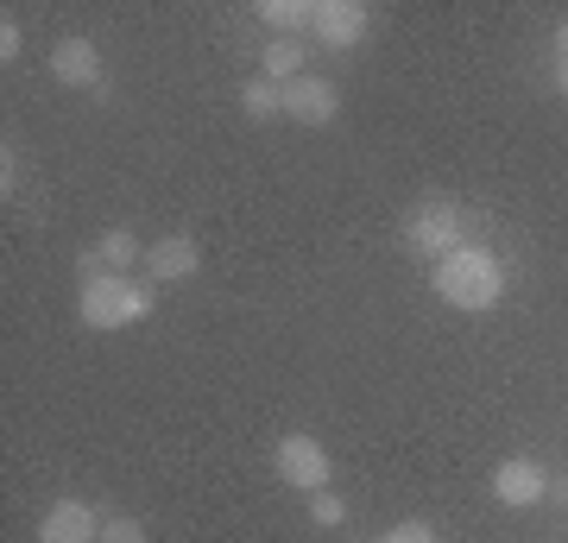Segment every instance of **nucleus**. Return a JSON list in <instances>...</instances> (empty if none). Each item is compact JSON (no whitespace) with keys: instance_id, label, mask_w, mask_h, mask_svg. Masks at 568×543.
<instances>
[{"instance_id":"nucleus-1","label":"nucleus","mask_w":568,"mask_h":543,"mask_svg":"<svg viewBox=\"0 0 568 543\" xmlns=\"http://www.w3.org/2000/svg\"><path fill=\"white\" fill-rule=\"evenodd\" d=\"M77 316L82 329H95V335H114V329H133L159 310V284L152 279H133V272H108L95 253H82L77 260Z\"/></svg>"},{"instance_id":"nucleus-2","label":"nucleus","mask_w":568,"mask_h":543,"mask_svg":"<svg viewBox=\"0 0 568 543\" xmlns=\"http://www.w3.org/2000/svg\"><path fill=\"white\" fill-rule=\"evenodd\" d=\"M429 284H436V298L448 310H493V303L506 298V260L480 241H462L448 260H436Z\"/></svg>"},{"instance_id":"nucleus-3","label":"nucleus","mask_w":568,"mask_h":543,"mask_svg":"<svg viewBox=\"0 0 568 543\" xmlns=\"http://www.w3.org/2000/svg\"><path fill=\"white\" fill-rule=\"evenodd\" d=\"M405 241H410V253L448 260V253H455V247L467 241V215H462V202H448V197L417 202V209L405 215Z\"/></svg>"},{"instance_id":"nucleus-4","label":"nucleus","mask_w":568,"mask_h":543,"mask_svg":"<svg viewBox=\"0 0 568 543\" xmlns=\"http://www.w3.org/2000/svg\"><path fill=\"white\" fill-rule=\"evenodd\" d=\"M272 467H278V481L297 486V493H323L328 486V449L316 443V436H304V430H291V436L272 443Z\"/></svg>"},{"instance_id":"nucleus-5","label":"nucleus","mask_w":568,"mask_h":543,"mask_svg":"<svg viewBox=\"0 0 568 543\" xmlns=\"http://www.w3.org/2000/svg\"><path fill=\"white\" fill-rule=\"evenodd\" d=\"M493 500L499 505H537L549 500V467L544 462H530V455H506V462L493 467Z\"/></svg>"},{"instance_id":"nucleus-6","label":"nucleus","mask_w":568,"mask_h":543,"mask_svg":"<svg viewBox=\"0 0 568 543\" xmlns=\"http://www.w3.org/2000/svg\"><path fill=\"white\" fill-rule=\"evenodd\" d=\"M203 272V241L196 234H164V241L145 247V279L152 284H183Z\"/></svg>"},{"instance_id":"nucleus-7","label":"nucleus","mask_w":568,"mask_h":543,"mask_svg":"<svg viewBox=\"0 0 568 543\" xmlns=\"http://www.w3.org/2000/svg\"><path fill=\"white\" fill-rule=\"evenodd\" d=\"M310 39L328 44V51H354V44L366 39V7H361V0H316Z\"/></svg>"},{"instance_id":"nucleus-8","label":"nucleus","mask_w":568,"mask_h":543,"mask_svg":"<svg viewBox=\"0 0 568 543\" xmlns=\"http://www.w3.org/2000/svg\"><path fill=\"white\" fill-rule=\"evenodd\" d=\"M284 114H291V121H304V127H328L335 114H342V89H335L328 77L284 82Z\"/></svg>"},{"instance_id":"nucleus-9","label":"nucleus","mask_w":568,"mask_h":543,"mask_svg":"<svg viewBox=\"0 0 568 543\" xmlns=\"http://www.w3.org/2000/svg\"><path fill=\"white\" fill-rule=\"evenodd\" d=\"M51 70H58L63 89H102V44L70 32V39H58V51H51Z\"/></svg>"},{"instance_id":"nucleus-10","label":"nucleus","mask_w":568,"mask_h":543,"mask_svg":"<svg viewBox=\"0 0 568 543\" xmlns=\"http://www.w3.org/2000/svg\"><path fill=\"white\" fill-rule=\"evenodd\" d=\"M102 524H108V519H95V505L58 500V505L39 519V543H102Z\"/></svg>"},{"instance_id":"nucleus-11","label":"nucleus","mask_w":568,"mask_h":543,"mask_svg":"<svg viewBox=\"0 0 568 543\" xmlns=\"http://www.w3.org/2000/svg\"><path fill=\"white\" fill-rule=\"evenodd\" d=\"M304 63H310V44L304 39H265V77L278 82V89H284V82H297V77H310Z\"/></svg>"},{"instance_id":"nucleus-12","label":"nucleus","mask_w":568,"mask_h":543,"mask_svg":"<svg viewBox=\"0 0 568 543\" xmlns=\"http://www.w3.org/2000/svg\"><path fill=\"white\" fill-rule=\"evenodd\" d=\"M310 20H316V0H260V26H272L284 39L310 32Z\"/></svg>"},{"instance_id":"nucleus-13","label":"nucleus","mask_w":568,"mask_h":543,"mask_svg":"<svg viewBox=\"0 0 568 543\" xmlns=\"http://www.w3.org/2000/svg\"><path fill=\"white\" fill-rule=\"evenodd\" d=\"M95 260L108 265V272H133V265H145V247L126 234V228H108V234H95V247H89Z\"/></svg>"},{"instance_id":"nucleus-14","label":"nucleus","mask_w":568,"mask_h":543,"mask_svg":"<svg viewBox=\"0 0 568 543\" xmlns=\"http://www.w3.org/2000/svg\"><path fill=\"white\" fill-rule=\"evenodd\" d=\"M241 114H246V121H272V114H284V89L272 77L241 82Z\"/></svg>"},{"instance_id":"nucleus-15","label":"nucleus","mask_w":568,"mask_h":543,"mask_svg":"<svg viewBox=\"0 0 568 543\" xmlns=\"http://www.w3.org/2000/svg\"><path fill=\"white\" fill-rule=\"evenodd\" d=\"M310 519L323 524V531H335V524H347V500L323 486V493H310Z\"/></svg>"},{"instance_id":"nucleus-16","label":"nucleus","mask_w":568,"mask_h":543,"mask_svg":"<svg viewBox=\"0 0 568 543\" xmlns=\"http://www.w3.org/2000/svg\"><path fill=\"white\" fill-rule=\"evenodd\" d=\"M102 543H145V524L126 519V512H114V519L102 524Z\"/></svg>"},{"instance_id":"nucleus-17","label":"nucleus","mask_w":568,"mask_h":543,"mask_svg":"<svg viewBox=\"0 0 568 543\" xmlns=\"http://www.w3.org/2000/svg\"><path fill=\"white\" fill-rule=\"evenodd\" d=\"M379 543H436V531H429L424 519H410V524H392V531H386Z\"/></svg>"},{"instance_id":"nucleus-18","label":"nucleus","mask_w":568,"mask_h":543,"mask_svg":"<svg viewBox=\"0 0 568 543\" xmlns=\"http://www.w3.org/2000/svg\"><path fill=\"white\" fill-rule=\"evenodd\" d=\"M20 26H13V13H7V20H0V63H13V58H20Z\"/></svg>"},{"instance_id":"nucleus-19","label":"nucleus","mask_w":568,"mask_h":543,"mask_svg":"<svg viewBox=\"0 0 568 543\" xmlns=\"http://www.w3.org/2000/svg\"><path fill=\"white\" fill-rule=\"evenodd\" d=\"M556 89L568 95V20L556 26Z\"/></svg>"},{"instance_id":"nucleus-20","label":"nucleus","mask_w":568,"mask_h":543,"mask_svg":"<svg viewBox=\"0 0 568 543\" xmlns=\"http://www.w3.org/2000/svg\"><path fill=\"white\" fill-rule=\"evenodd\" d=\"M13 183H20V164H13V145H7V152H0V190L13 197Z\"/></svg>"}]
</instances>
